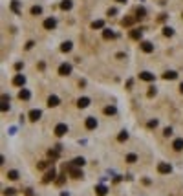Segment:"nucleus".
I'll return each instance as SVG.
<instances>
[{"label": "nucleus", "instance_id": "f257e3e1", "mask_svg": "<svg viewBox=\"0 0 183 196\" xmlns=\"http://www.w3.org/2000/svg\"><path fill=\"white\" fill-rule=\"evenodd\" d=\"M55 136H59V138H62V136H66V132H68V125H64V123H59L57 127H55Z\"/></svg>", "mask_w": 183, "mask_h": 196}, {"label": "nucleus", "instance_id": "f03ea898", "mask_svg": "<svg viewBox=\"0 0 183 196\" xmlns=\"http://www.w3.org/2000/svg\"><path fill=\"white\" fill-rule=\"evenodd\" d=\"M55 176H57V172H55V169H49L48 172H46V176H44L42 178V183H49V182H53V180H55Z\"/></svg>", "mask_w": 183, "mask_h": 196}, {"label": "nucleus", "instance_id": "7ed1b4c3", "mask_svg": "<svg viewBox=\"0 0 183 196\" xmlns=\"http://www.w3.org/2000/svg\"><path fill=\"white\" fill-rule=\"evenodd\" d=\"M170 170H172V167L169 163H165V161H161L159 165H157V172L159 174H170Z\"/></svg>", "mask_w": 183, "mask_h": 196}, {"label": "nucleus", "instance_id": "20e7f679", "mask_svg": "<svg viewBox=\"0 0 183 196\" xmlns=\"http://www.w3.org/2000/svg\"><path fill=\"white\" fill-rule=\"evenodd\" d=\"M13 84L15 86H24V84H26V77H24L22 73H17L13 77Z\"/></svg>", "mask_w": 183, "mask_h": 196}, {"label": "nucleus", "instance_id": "39448f33", "mask_svg": "<svg viewBox=\"0 0 183 196\" xmlns=\"http://www.w3.org/2000/svg\"><path fill=\"white\" fill-rule=\"evenodd\" d=\"M84 127H86L88 130H95V128H97V119H95V117H86Z\"/></svg>", "mask_w": 183, "mask_h": 196}, {"label": "nucleus", "instance_id": "423d86ee", "mask_svg": "<svg viewBox=\"0 0 183 196\" xmlns=\"http://www.w3.org/2000/svg\"><path fill=\"white\" fill-rule=\"evenodd\" d=\"M44 29H55V26H57V20L53 17H49V18H46V20H44Z\"/></svg>", "mask_w": 183, "mask_h": 196}, {"label": "nucleus", "instance_id": "0eeeda50", "mask_svg": "<svg viewBox=\"0 0 183 196\" xmlns=\"http://www.w3.org/2000/svg\"><path fill=\"white\" fill-rule=\"evenodd\" d=\"M59 73L61 75H70L72 73V64H68V62H64L59 66Z\"/></svg>", "mask_w": 183, "mask_h": 196}, {"label": "nucleus", "instance_id": "6e6552de", "mask_svg": "<svg viewBox=\"0 0 183 196\" xmlns=\"http://www.w3.org/2000/svg\"><path fill=\"white\" fill-rule=\"evenodd\" d=\"M141 50H143L145 53H152V52H154V44L148 42V41H143V42H141Z\"/></svg>", "mask_w": 183, "mask_h": 196}, {"label": "nucleus", "instance_id": "1a4fd4ad", "mask_svg": "<svg viewBox=\"0 0 183 196\" xmlns=\"http://www.w3.org/2000/svg\"><path fill=\"white\" fill-rule=\"evenodd\" d=\"M130 37L134 39V41H139V39L143 37V29H141V28H134V29H130Z\"/></svg>", "mask_w": 183, "mask_h": 196}, {"label": "nucleus", "instance_id": "9d476101", "mask_svg": "<svg viewBox=\"0 0 183 196\" xmlns=\"http://www.w3.org/2000/svg\"><path fill=\"white\" fill-rule=\"evenodd\" d=\"M176 77H178V73L174 72V70H169V72L163 73V79H165V81H174Z\"/></svg>", "mask_w": 183, "mask_h": 196}, {"label": "nucleus", "instance_id": "9b49d317", "mask_svg": "<svg viewBox=\"0 0 183 196\" xmlns=\"http://www.w3.org/2000/svg\"><path fill=\"white\" fill-rule=\"evenodd\" d=\"M139 79H143V81H147V83H150V81H154V73H150V72H141V73H139Z\"/></svg>", "mask_w": 183, "mask_h": 196}, {"label": "nucleus", "instance_id": "f8f14e48", "mask_svg": "<svg viewBox=\"0 0 183 196\" xmlns=\"http://www.w3.org/2000/svg\"><path fill=\"white\" fill-rule=\"evenodd\" d=\"M29 97H31V94H29V90H26V88H22L20 92H18V99H20V101H28Z\"/></svg>", "mask_w": 183, "mask_h": 196}, {"label": "nucleus", "instance_id": "ddd939ff", "mask_svg": "<svg viewBox=\"0 0 183 196\" xmlns=\"http://www.w3.org/2000/svg\"><path fill=\"white\" fill-rule=\"evenodd\" d=\"M59 103H61V99H59L57 95H49V97H48V106H49V108H51V106H57Z\"/></svg>", "mask_w": 183, "mask_h": 196}, {"label": "nucleus", "instance_id": "4468645a", "mask_svg": "<svg viewBox=\"0 0 183 196\" xmlns=\"http://www.w3.org/2000/svg\"><path fill=\"white\" fill-rule=\"evenodd\" d=\"M172 149L174 150H183V138H178V139H174V143H172Z\"/></svg>", "mask_w": 183, "mask_h": 196}, {"label": "nucleus", "instance_id": "2eb2a0df", "mask_svg": "<svg viewBox=\"0 0 183 196\" xmlns=\"http://www.w3.org/2000/svg\"><path fill=\"white\" fill-rule=\"evenodd\" d=\"M41 115H42L41 110H31V112H29V119H31V121H38Z\"/></svg>", "mask_w": 183, "mask_h": 196}, {"label": "nucleus", "instance_id": "dca6fc26", "mask_svg": "<svg viewBox=\"0 0 183 196\" xmlns=\"http://www.w3.org/2000/svg\"><path fill=\"white\" fill-rule=\"evenodd\" d=\"M106 193H108L106 185H97V187H95V194H97V196H105Z\"/></svg>", "mask_w": 183, "mask_h": 196}, {"label": "nucleus", "instance_id": "f3484780", "mask_svg": "<svg viewBox=\"0 0 183 196\" xmlns=\"http://www.w3.org/2000/svg\"><path fill=\"white\" fill-rule=\"evenodd\" d=\"M88 104H90V99H88V97H81V99L77 101V106H79V108H86Z\"/></svg>", "mask_w": 183, "mask_h": 196}, {"label": "nucleus", "instance_id": "a211bd4d", "mask_svg": "<svg viewBox=\"0 0 183 196\" xmlns=\"http://www.w3.org/2000/svg\"><path fill=\"white\" fill-rule=\"evenodd\" d=\"M7 110H9V97L2 95V112H7Z\"/></svg>", "mask_w": 183, "mask_h": 196}, {"label": "nucleus", "instance_id": "6ab92c4d", "mask_svg": "<svg viewBox=\"0 0 183 196\" xmlns=\"http://www.w3.org/2000/svg\"><path fill=\"white\" fill-rule=\"evenodd\" d=\"M115 37V33L112 31V29H103V39H106V41H110V39Z\"/></svg>", "mask_w": 183, "mask_h": 196}, {"label": "nucleus", "instance_id": "aec40b11", "mask_svg": "<svg viewBox=\"0 0 183 196\" xmlns=\"http://www.w3.org/2000/svg\"><path fill=\"white\" fill-rule=\"evenodd\" d=\"M72 6H73L72 0H62V2H61V9H64V11H70Z\"/></svg>", "mask_w": 183, "mask_h": 196}, {"label": "nucleus", "instance_id": "412c9836", "mask_svg": "<svg viewBox=\"0 0 183 196\" xmlns=\"http://www.w3.org/2000/svg\"><path fill=\"white\" fill-rule=\"evenodd\" d=\"M147 17V9L145 7H137L136 9V18H145Z\"/></svg>", "mask_w": 183, "mask_h": 196}, {"label": "nucleus", "instance_id": "4be33fe9", "mask_svg": "<svg viewBox=\"0 0 183 196\" xmlns=\"http://www.w3.org/2000/svg\"><path fill=\"white\" fill-rule=\"evenodd\" d=\"M61 52H64V53H68V52H72V42H70V41H66V42H62V44H61Z\"/></svg>", "mask_w": 183, "mask_h": 196}, {"label": "nucleus", "instance_id": "5701e85b", "mask_svg": "<svg viewBox=\"0 0 183 196\" xmlns=\"http://www.w3.org/2000/svg\"><path fill=\"white\" fill-rule=\"evenodd\" d=\"M105 28V20H93L92 22V29H103Z\"/></svg>", "mask_w": 183, "mask_h": 196}, {"label": "nucleus", "instance_id": "b1692460", "mask_svg": "<svg viewBox=\"0 0 183 196\" xmlns=\"http://www.w3.org/2000/svg\"><path fill=\"white\" fill-rule=\"evenodd\" d=\"M11 9L17 15H20V4H18V0H13V2H11Z\"/></svg>", "mask_w": 183, "mask_h": 196}, {"label": "nucleus", "instance_id": "393cba45", "mask_svg": "<svg viewBox=\"0 0 183 196\" xmlns=\"http://www.w3.org/2000/svg\"><path fill=\"white\" fill-rule=\"evenodd\" d=\"M126 139H128V132H126V130H121V132H119V136H117V141H126Z\"/></svg>", "mask_w": 183, "mask_h": 196}, {"label": "nucleus", "instance_id": "a878e982", "mask_svg": "<svg viewBox=\"0 0 183 196\" xmlns=\"http://www.w3.org/2000/svg\"><path fill=\"white\" fill-rule=\"evenodd\" d=\"M86 161H84V158H75L72 161V165H75V167H82V165H84Z\"/></svg>", "mask_w": 183, "mask_h": 196}, {"label": "nucleus", "instance_id": "bb28decb", "mask_svg": "<svg viewBox=\"0 0 183 196\" xmlns=\"http://www.w3.org/2000/svg\"><path fill=\"white\" fill-rule=\"evenodd\" d=\"M163 35H165V37H172V35H174V29L169 28V26H165V28H163Z\"/></svg>", "mask_w": 183, "mask_h": 196}, {"label": "nucleus", "instance_id": "cd10ccee", "mask_svg": "<svg viewBox=\"0 0 183 196\" xmlns=\"http://www.w3.org/2000/svg\"><path fill=\"white\" fill-rule=\"evenodd\" d=\"M59 152H61V149H51V150H49V152H48V156H49V158H59Z\"/></svg>", "mask_w": 183, "mask_h": 196}, {"label": "nucleus", "instance_id": "c85d7f7f", "mask_svg": "<svg viewBox=\"0 0 183 196\" xmlns=\"http://www.w3.org/2000/svg\"><path fill=\"white\" fill-rule=\"evenodd\" d=\"M125 159H126V163H136L137 161V156L136 154H126Z\"/></svg>", "mask_w": 183, "mask_h": 196}, {"label": "nucleus", "instance_id": "c756f323", "mask_svg": "<svg viewBox=\"0 0 183 196\" xmlns=\"http://www.w3.org/2000/svg\"><path fill=\"white\" fill-rule=\"evenodd\" d=\"M121 24L128 28V26H132V24H134V18H132V17H126V18H123V22H121Z\"/></svg>", "mask_w": 183, "mask_h": 196}, {"label": "nucleus", "instance_id": "7c9ffc66", "mask_svg": "<svg viewBox=\"0 0 183 196\" xmlns=\"http://www.w3.org/2000/svg\"><path fill=\"white\" fill-rule=\"evenodd\" d=\"M42 13V7L41 6H33L31 7V15H35V17H37V15H41Z\"/></svg>", "mask_w": 183, "mask_h": 196}, {"label": "nucleus", "instance_id": "2f4dec72", "mask_svg": "<svg viewBox=\"0 0 183 196\" xmlns=\"http://www.w3.org/2000/svg\"><path fill=\"white\" fill-rule=\"evenodd\" d=\"M17 191H15L13 187H7V189H4V196H13Z\"/></svg>", "mask_w": 183, "mask_h": 196}, {"label": "nucleus", "instance_id": "473e14b6", "mask_svg": "<svg viewBox=\"0 0 183 196\" xmlns=\"http://www.w3.org/2000/svg\"><path fill=\"white\" fill-rule=\"evenodd\" d=\"M105 114L106 115H115V108H113V106H106L105 108Z\"/></svg>", "mask_w": 183, "mask_h": 196}, {"label": "nucleus", "instance_id": "72a5a7b5", "mask_svg": "<svg viewBox=\"0 0 183 196\" xmlns=\"http://www.w3.org/2000/svg\"><path fill=\"white\" fill-rule=\"evenodd\" d=\"M7 178H9V180H17V178H18V172H17V170H9V172H7Z\"/></svg>", "mask_w": 183, "mask_h": 196}, {"label": "nucleus", "instance_id": "f704fd0d", "mask_svg": "<svg viewBox=\"0 0 183 196\" xmlns=\"http://www.w3.org/2000/svg\"><path fill=\"white\" fill-rule=\"evenodd\" d=\"M64 180H66V176L61 174V176H59V178L55 180V183H57V185H62V183H64Z\"/></svg>", "mask_w": 183, "mask_h": 196}, {"label": "nucleus", "instance_id": "c9c22d12", "mask_svg": "<svg viewBox=\"0 0 183 196\" xmlns=\"http://www.w3.org/2000/svg\"><path fill=\"white\" fill-rule=\"evenodd\" d=\"M163 136H167V138H169V136H172V128H170V127H167L165 130H163Z\"/></svg>", "mask_w": 183, "mask_h": 196}, {"label": "nucleus", "instance_id": "e433bc0d", "mask_svg": "<svg viewBox=\"0 0 183 196\" xmlns=\"http://www.w3.org/2000/svg\"><path fill=\"white\" fill-rule=\"evenodd\" d=\"M157 127V121L156 119H152V121H148V128H156Z\"/></svg>", "mask_w": 183, "mask_h": 196}, {"label": "nucleus", "instance_id": "4c0bfd02", "mask_svg": "<svg viewBox=\"0 0 183 196\" xmlns=\"http://www.w3.org/2000/svg\"><path fill=\"white\" fill-rule=\"evenodd\" d=\"M48 165H49L48 161H41V163H38V165H37V169H46V167H48Z\"/></svg>", "mask_w": 183, "mask_h": 196}, {"label": "nucleus", "instance_id": "58836bf2", "mask_svg": "<svg viewBox=\"0 0 183 196\" xmlns=\"http://www.w3.org/2000/svg\"><path fill=\"white\" fill-rule=\"evenodd\" d=\"M154 95H156V88L150 86V90H148V97H154Z\"/></svg>", "mask_w": 183, "mask_h": 196}, {"label": "nucleus", "instance_id": "ea45409f", "mask_svg": "<svg viewBox=\"0 0 183 196\" xmlns=\"http://www.w3.org/2000/svg\"><path fill=\"white\" fill-rule=\"evenodd\" d=\"M115 13H117V9H115V7H110V9H108V15H110V17H113Z\"/></svg>", "mask_w": 183, "mask_h": 196}, {"label": "nucleus", "instance_id": "a19ab883", "mask_svg": "<svg viewBox=\"0 0 183 196\" xmlns=\"http://www.w3.org/2000/svg\"><path fill=\"white\" fill-rule=\"evenodd\" d=\"M33 44H35V42H33V41H28V42H26V50H29V48H33Z\"/></svg>", "mask_w": 183, "mask_h": 196}, {"label": "nucleus", "instance_id": "79ce46f5", "mask_svg": "<svg viewBox=\"0 0 183 196\" xmlns=\"http://www.w3.org/2000/svg\"><path fill=\"white\" fill-rule=\"evenodd\" d=\"M15 70H17V72H20V70H22V62H17V64H15Z\"/></svg>", "mask_w": 183, "mask_h": 196}, {"label": "nucleus", "instance_id": "37998d69", "mask_svg": "<svg viewBox=\"0 0 183 196\" xmlns=\"http://www.w3.org/2000/svg\"><path fill=\"white\" fill-rule=\"evenodd\" d=\"M180 92H181V94H183V83H181V84H180Z\"/></svg>", "mask_w": 183, "mask_h": 196}, {"label": "nucleus", "instance_id": "c03bdc74", "mask_svg": "<svg viewBox=\"0 0 183 196\" xmlns=\"http://www.w3.org/2000/svg\"><path fill=\"white\" fill-rule=\"evenodd\" d=\"M115 2H121V4H126V0H115Z\"/></svg>", "mask_w": 183, "mask_h": 196}, {"label": "nucleus", "instance_id": "a18cd8bd", "mask_svg": "<svg viewBox=\"0 0 183 196\" xmlns=\"http://www.w3.org/2000/svg\"><path fill=\"white\" fill-rule=\"evenodd\" d=\"M61 196H68V193H61Z\"/></svg>", "mask_w": 183, "mask_h": 196}]
</instances>
